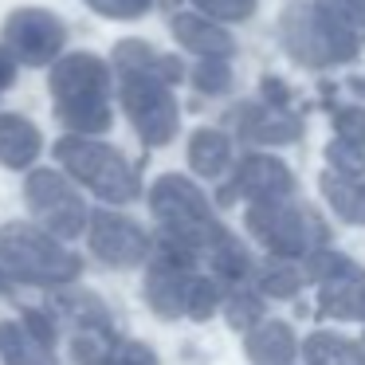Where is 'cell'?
Listing matches in <instances>:
<instances>
[{
    "label": "cell",
    "mask_w": 365,
    "mask_h": 365,
    "mask_svg": "<svg viewBox=\"0 0 365 365\" xmlns=\"http://www.w3.org/2000/svg\"><path fill=\"white\" fill-rule=\"evenodd\" d=\"M48 91L56 114L71 134H106L114 122L110 110V67L91 51H75V56L59 59L48 75Z\"/></svg>",
    "instance_id": "1"
},
{
    "label": "cell",
    "mask_w": 365,
    "mask_h": 365,
    "mask_svg": "<svg viewBox=\"0 0 365 365\" xmlns=\"http://www.w3.org/2000/svg\"><path fill=\"white\" fill-rule=\"evenodd\" d=\"M0 267L9 275L24 279V283L40 287H59L79 279L83 259L59 244L48 228H32V224H4L0 228Z\"/></svg>",
    "instance_id": "2"
},
{
    "label": "cell",
    "mask_w": 365,
    "mask_h": 365,
    "mask_svg": "<svg viewBox=\"0 0 365 365\" xmlns=\"http://www.w3.org/2000/svg\"><path fill=\"white\" fill-rule=\"evenodd\" d=\"M150 212L153 220L161 224V232L181 244L197 247V252H208L216 240L224 236L220 220L208 208V197L181 173H165L153 181L150 189Z\"/></svg>",
    "instance_id": "3"
},
{
    "label": "cell",
    "mask_w": 365,
    "mask_h": 365,
    "mask_svg": "<svg viewBox=\"0 0 365 365\" xmlns=\"http://www.w3.org/2000/svg\"><path fill=\"white\" fill-rule=\"evenodd\" d=\"M56 158L75 181L87 185V189L95 192V197H103L106 205H130V200L142 197V181H138L134 165H130L118 150L95 142V138H87V134L63 138V142L56 145Z\"/></svg>",
    "instance_id": "4"
},
{
    "label": "cell",
    "mask_w": 365,
    "mask_h": 365,
    "mask_svg": "<svg viewBox=\"0 0 365 365\" xmlns=\"http://www.w3.org/2000/svg\"><path fill=\"white\" fill-rule=\"evenodd\" d=\"M247 228L279 259H307L310 252L326 247V240H330V228L307 205H294L291 197L252 205L247 208Z\"/></svg>",
    "instance_id": "5"
},
{
    "label": "cell",
    "mask_w": 365,
    "mask_h": 365,
    "mask_svg": "<svg viewBox=\"0 0 365 365\" xmlns=\"http://www.w3.org/2000/svg\"><path fill=\"white\" fill-rule=\"evenodd\" d=\"M279 36H283V48L291 51V59L307 67L346 63L361 48V40L338 28L318 4H291L279 20Z\"/></svg>",
    "instance_id": "6"
},
{
    "label": "cell",
    "mask_w": 365,
    "mask_h": 365,
    "mask_svg": "<svg viewBox=\"0 0 365 365\" xmlns=\"http://www.w3.org/2000/svg\"><path fill=\"white\" fill-rule=\"evenodd\" d=\"M122 106H126L130 122H134L138 138L145 145H169L181 126V110L169 91V79L150 71H122Z\"/></svg>",
    "instance_id": "7"
},
{
    "label": "cell",
    "mask_w": 365,
    "mask_h": 365,
    "mask_svg": "<svg viewBox=\"0 0 365 365\" xmlns=\"http://www.w3.org/2000/svg\"><path fill=\"white\" fill-rule=\"evenodd\" d=\"M24 197H28L32 216L59 240L83 236V228L91 224L83 197L75 192V185L67 181L63 173H56V169H36L24 185Z\"/></svg>",
    "instance_id": "8"
},
{
    "label": "cell",
    "mask_w": 365,
    "mask_h": 365,
    "mask_svg": "<svg viewBox=\"0 0 365 365\" xmlns=\"http://www.w3.org/2000/svg\"><path fill=\"white\" fill-rule=\"evenodd\" d=\"M0 40L20 63H51V59L63 51V40H67V28L59 16H51L48 9H16L4 28H0Z\"/></svg>",
    "instance_id": "9"
},
{
    "label": "cell",
    "mask_w": 365,
    "mask_h": 365,
    "mask_svg": "<svg viewBox=\"0 0 365 365\" xmlns=\"http://www.w3.org/2000/svg\"><path fill=\"white\" fill-rule=\"evenodd\" d=\"M87 240H91V252L103 263H110V267H138V263L150 259V240H145V232L130 216H118L110 208L91 216Z\"/></svg>",
    "instance_id": "10"
},
{
    "label": "cell",
    "mask_w": 365,
    "mask_h": 365,
    "mask_svg": "<svg viewBox=\"0 0 365 365\" xmlns=\"http://www.w3.org/2000/svg\"><path fill=\"white\" fill-rule=\"evenodd\" d=\"M192 279H197V275H189V267H185V263H173V259L153 255L150 267H145V302H150L161 318L189 314Z\"/></svg>",
    "instance_id": "11"
},
{
    "label": "cell",
    "mask_w": 365,
    "mask_h": 365,
    "mask_svg": "<svg viewBox=\"0 0 365 365\" xmlns=\"http://www.w3.org/2000/svg\"><path fill=\"white\" fill-rule=\"evenodd\" d=\"M232 192H240L252 205H267V200H283L294 192V177L291 169L283 165L279 158H244L236 165V181H232Z\"/></svg>",
    "instance_id": "12"
},
{
    "label": "cell",
    "mask_w": 365,
    "mask_h": 365,
    "mask_svg": "<svg viewBox=\"0 0 365 365\" xmlns=\"http://www.w3.org/2000/svg\"><path fill=\"white\" fill-rule=\"evenodd\" d=\"M322 283V294H318V310L330 318H357L365 322V271L357 267L354 259H341L338 267L330 271Z\"/></svg>",
    "instance_id": "13"
},
{
    "label": "cell",
    "mask_w": 365,
    "mask_h": 365,
    "mask_svg": "<svg viewBox=\"0 0 365 365\" xmlns=\"http://www.w3.org/2000/svg\"><path fill=\"white\" fill-rule=\"evenodd\" d=\"M236 130L247 142L263 145H287L302 134V122L291 110H283L279 103H247L236 110Z\"/></svg>",
    "instance_id": "14"
},
{
    "label": "cell",
    "mask_w": 365,
    "mask_h": 365,
    "mask_svg": "<svg viewBox=\"0 0 365 365\" xmlns=\"http://www.w3.org/2000/svg\"><path fill=\"white\" fill-rule=\"evenodd\" d=\"M173 36L189 51H197L200 59H228L232 51H236L232 36L224 32L212 16H205V12H181V16L173 20Z\"/></svg>",
    "instance_id": "15"
},
{
    "label": "cell",
    "mask_w": 365,
    "mask_h": 365,
    "mask_svg": "<svg viewBox=\"0 0 365 365\" xmlns=\"http://www.w3.org/2000/svg\"><path fill=\"white\" fill-rule=\"evenodd\" d=\"M0 357L4 365H56V346L43 341L24 318L0 322Z\"/></svg>",
    "instance_id": "16"
},
{
    "label": "cell",
    "mask_w": 365,
    "mask_h": 365,
    "mask_svg": "<svg viewBox=\"0 0 365 365\" xmlns=\"http://www.w3.org/2000/svg\"><path fill=\"white\" fill-rule=\"evenodd\" d=\"M43 150L40 130L20 114H0V165L4 169H28Z\"/></svg>",
    "instance_id": "17"
},
{
    "label": "cell",
    "mask_w": 365,
    "mask_h": 365,
    "mask_svg": "<svg viewBox=\"0 0 365 365\" xmlns=\"http://www.w3.org/2000/svg\"><path fill=\"white\" fill-rule=\"evenodd\" d=\"M294 354H299V341H294L291 326L279 318H271V322L259 318V326L247 334V357L255 365H291Z\"/></svg>",
    "instance_id": "18"
},
{
    "label": "cell",
    "mask_w": 365,
    "mask_h": 365,
    "mask_svg": "<svg viewBox=\"0 0 365 365\" xmlns=\"http://www.w3.org/2000/svg\"><path fill=\"white\" fill-rule=\"evenodd\" d=\"M322 197H326V205H330L341 220L365 224V185L357 181V177L338 173V169L322 173Z\"/></svg>",
    "instance_id": "19"
},
{
    "label": "cell",
    "mask_w": 365,
    "mask_h": 365,
    "mask_svg": "<svg viewBox=\"0 0 365 365\" xmlns=\"http://www.w3.org/2000/svg\"><path fill=\"white\" fill-rule=\"evenodd\" d=\"M228 161H232V142H228V134H220V130H197L192 134V142H189V165H192V173H200V177H220L224 169H228Z\"/></svg>",
    "instance_id": "20"
},
{
    "label": "cell",
    "mask_w": 365,
    "mask_h": 365,
    "mask_svg": "<svg viewBox=\"0 0 365 365\" xmlns=\"http://www.w3.org/2000/svg\"><path fill=\"white\" fill-rule=\"evenodd\" d=\"M302 361L307 365H365V349L349 338L318 330L302 341Z\"/></svg>",
    "instance_id": "21"
},
{
    "label": "cell",
    "mask_w": 365,
    "mask_h": 365,
    "mask_svg": "<svg viewBox=\"0 0 365 365\" xmlns=\"http://www.w3.org/2000/svg\"><path fill=\"white\" fill-rule=\"evenodd\" d=\"M114 63H118V71H150V75H161V79L177 83L181 79V63L169 56H158V51H150L142 40H126L118 51H114Z\"/></svg>",
    "instance_id": "22"
},
{
    "label": "cell",
    "mask_w": 365,
    "mask_h": 365,
    "mask_svg": "<svg viewBox=\"0 0 365 365\" xmlns=\"http://www.w3.org/2000/svg\"><path fill=\"white\" fill-rule=\"evenodd\" d=\"M208 263H212L216 279L228 283V287H240V279H247V271H252V255H247V247L240 244L236 236H228V232L208 247Z\"/></svg>",
    "instance_id": "23"
},
{
    "label": "cell",
    "mask_w": 365,
    "mask_h": 365,
    "mask_svg": "<svg viewBox=\"0 0 365 365\" xmlns=\"http://www.w3.org/2000/svg\"><path fill=\"white\" fill-rule=\"evenodd\" d=\"M114 349V334L110 322H98V326H79L71 338V354L79 365H103V357Z\"/></svg>",
    "instance_id": "24"
},
{
    "label": "cell",
    "mask_w": 365,
    "mask_h": 365,
    "mask_svg": "<svg viewBox=\"0 0 365 365\" xmlns=\"http://www.w3.org/2000/svg\"><path fill=\"white\" fill-rule=\"evenodd\" d=\"M56 310L67 318V322H75V330L79 326H98V322H110V314H106V307L95 299L91 291H63L56 299Z\"/></svg>",
    "instance_id": "25"
},
{
    "label": "cell",
    "mask_w": 365,
    "mask_h": 365,
    "mask_svg": "<svg viewBox=\"0 0 365 365\" xmlns=\"http://www.w3.org/2000/svg\"><path fill=\"white\" fill-rule=\"evenodd\" d=\"M302 279H307V267H294V263H271L267 271H263L259 279V291L271 294V299H291L294 291L302 287Z\"/></svg>",
    "instance_id": "26"
},
{
    "label": "cell",
    "mask_w": 365,
    "mask_h": 365,
    "mask_svg": "<svg viewBox=\"0 0 365 365\" xmlns=\"http://www.w3.org/2000/svg\"><path fill=\"white\" fill-rule=\"evenodd\" d=\"M318 9L334 20L338 28H346L349 36L365 40V0H314Z\"/></svg>",
    "instance_id": "27"
},
{
    "label": "cell",
    "mask_w": 365,
    "mask_h": 365,
    "mask_svg": "<svg viewBox=\"0 0 365 365\" xmlns=\"http://www.w3.org/2000/svg\"><path fill=\"white\" fill-rule=\"evenodd\" d=\"M326 161H330L338 173H349V177H357L365 169V145H357V142H346V138H334L330 145H326Z\"/></svg>",
    "instance_id": "28"
},
{
    "label": "cell",
    "mask_w": 365,
    "mask_h": 365,
    "mask_svg": "<svg viewBox=\"0 0 365 365\" xmlns=\"http://www.w3.org/2000/svg\"><path fill=\"white\" fill-rule=\"evenodd\" d=\"M192 83H197V91H205V95H224V91L232 87V71L224 59H200V67L192 71Z\"/></svg>",
    "instance_id": "29"
},
{
    "label": "cell",
    "mask_w": 365,
    "mask_h": 365,
    "mask_svg": "<svg viewBox=\"0 0 365 365\" xmlns=\"http://www.w3.org/2000/svg\"><path fill=\"white\" fill-rule=\"evenodd\" d=\"M216 307H220V279H192L189 318H208Z\"/></svg>",
    "instance_id": "30"
},
{
    "label": "cell",
    "mask_w": 365,
    "mask_h": 365,
    "mask_svg": "<svg viewBox=\"0 0 365 365\" xmlns=\"http://www.w3.org/2000/svg\"><path fill=\"white\" fill-rule=\"evenodd\" d=\"M228 322L236 326V330H247L252 322H259V314H263V302H259V294H247V291H236L228 299Z\"/></svg>",
    "instance_id": "31"
},
{
    "label": "cell",
    "mask_w": 365,
    "mask_h": 365,
    "mask_svg": "<svg viewBox=\"0 0 365 365\" xmlns=\"http://www.w3.org/2000/svg\"><path fill=\"white\" fill-rule=\"evenodd\" d=\"M103 365H161L145 341H114V349L103 357Z\"/></svg>",
    "instance_id": "32"
},
{
    "label": "cell",
    "mask_w": 365,
    "mask_h": 365,
    "mask_svg": "<svg viewBox=\"0 0 365 365\" xmlns=\"http://www.w3.org/2000/svg\"><path fill=\"white\" fill-rule=\"evenodd\" d=\"M192 4L212 20H247L259 0H192Z\"/></svg>",
    "instance_id": "33"
},
{
    "label": "cell",
    "mask_w": 365,
    "mask_h": 365,
    "mask_svg": "<svg viewBox=\"0 0 365 365\" xmlns=\"http://www.w3.org/2000/svg\"><path fill=\"white\" fill-rule=\"evenodd\" d=\"M98 16H110V20H138L142 12H150L153 0H87Z\"/></svg>",
    "instance_id": "34"
},
{
    "label": "cell",
    "mask_w": 365,
    "mask_h": 365,
    "mask_svg": "<svg viewBox=\"0 0 365 365\" xmlns=\"http://www.w3.org/2000/svg\"><path fill=\"white\" fill-rule=\"evenodd\" d=\"M334 130H338V138H346V142L365 145V106H341V110L334 114Z\"/></svg>",
    "instance_id": "35"
},
{
    "label": "cell",
    "mask_w": 365,
    "mask_h": 365,
    "mask_svg": "<svg viewBox=\"0 0 365 365\" xmlns=\"http://www.w3.org/2000/svg\"><path fill=\"white\" fill-rule=\"evenodd\" d=\"M12 79H16V56H12L4 43H0V91L9 87Z\"/></svg>",
    "instance_id": "36"
},
{
    "label": "cell",
    "mask_w": 365,
    "mask_h": 365,
    "mask_svg": "<svg viewBox=\"0 0 365 365\" xmlns=\"http://www.w3.org/2000/svg\"><path fill=\"white\" fill-rule=\"evenodd\" d=\"M4 294H9V271L0 267V299H4Z\"/></svg>",
    "instance_id": "37"
}]
</instances>
